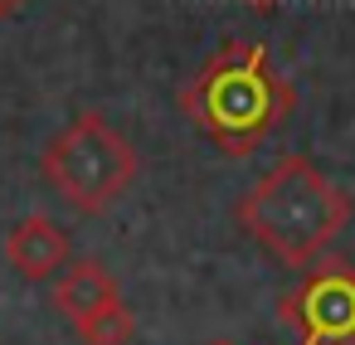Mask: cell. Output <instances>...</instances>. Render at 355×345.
<instances>
[{"label": "cell", "mask_w": 355, "mask_h": 345, "mask_svg": "<svg viewBox=\"0 0 355 345\" xmlns=\"http://www.w3.org/2000/svg\"><path fill=\"white\" fill-rule=\"evenodd\" d=\"M292 83L253 39L219 44L180 88V112L229 156H243L268 132H277L292 117Z\"/></svg>", "instance_id": "6da1fadb"}, {"label": "cell", "mask_w": 355, "mask_h": 345, "mask_svg": "<svg viewBox=\"0 0 355 345\" xmlns=\"http://www.w3.org/2000/svg\"><path fill=\"white\" fill-rule=\"evenodd\" d=\"M239 224L277 263L311 267L350 224V195L336 190L306 156H287L239 200Z\"/></svg>", "instance_id": "7a4b0ae2"}, {"label": "cell", "mask_w": 355, "mask_h": 345, "mask_svg": "<svg viewBox=\"0 0 355 345\" xmlns=\"http://www.w3.org/2000/svg\"><path fill=\"white\" fill-rule=\"evenodd\" d=\"M54 195L78 214H103L137 180V151L122 132L103 122V112H78L40 156Z\"/></svg>", "instance_id": "3957f363"}, {"label": "cell", "mask_w": 355, "mask_h": 345, "mask_svg": "<svg viewBox=\"0 0 355 345\" xmlns=\"http://www.w3.org/2000/svg\"><path fill=\"white\" fill-rule=\"evenodd\" d=\"M297 345H355V267L340 258L311 263L306 277L277 301Z\"/></svg>", "instance_id": "277c9868"}, {"label": "cell", "mask_w": 355, "mask_h": 345, "mask_svg": "<svg viewBox=\"0 0 355 345\" xmlns=\"http://www.w3.org/2000/svg\"><path fill=\"white\" fill-rule=\"evenodd\" d=\"M6 258L25 282H44L54 272H64L69 263V233L49 219V214H30L6 233Z\"/></svg>", "instance_id": "5b68a950"}, {"label": "cell", "mask_w": 355, "mask_h": 345, "mask_svg": "<svg viewBox=\"0 0 355 345\" xmlns=\"http://www.w3.org/2000/svg\"><path fill=\"white\" fill-rule=\"evenodd\" d=\"M112 301H122V292H117V277H112L98 258H73V263H64V272H59V282H54V311H59L69 326L88 321L93 311H103V306H112Z\"/></svg>", "instance_id": "8992f818"}, {"label": "cell", "mask_w": 355, "mask_h": 345, "mask_svg": "<svg viewBox=\"0 0 355 345\" xmlns=\"http://www.w3.org/2000/svg\"><path fill=\"white\" fill-rule=\"evenodd\" d=\"M73 335H78L83 345H132V335H137V316L127 311V301H112V306L93 311L88 321H78Z\"/></svg>", "instance_id": "52a82bcc"}, {"label": "cell", "mask_w": 355, "mask_h": 345, "mask_svg": "<svg viewBox=\"0 0 355 345\" xmlns=\"http://www.w3.org/2000/svg\"><path fill=\"white\" fill-rule=\"evenodd\" d=\"M25 10V0H0V20H10V15H20Z\"/></svg>", "instance_id": "ba28073f"}, {"label": "cell", "mask_w": 355, "mask_h": 345, "mask_svg": "<svg viewBox=\"0 0 355 345\" xmlns=\"http://www.w3.org/2000/svg\"><path fill=\"white\" fill-rule=\"evenodd\" d=\"M248 10H272V6H282V0H243Z\"/></svg>", "instance_id": "9c48e42d"}, {"label": "cell", "mask_w": 355, "mask_h": 345, "mask_svg": "<svg viewBox=\"0 0 355 345\" xmlns=\"http://www.w3.org/2000/svg\"><path fill=\"white\" fill-rule=\"evenodd\" d=\"M209 345H234V340H209Z\"/></svg>", "instance_id": "30bf717a"}]
</instances>
